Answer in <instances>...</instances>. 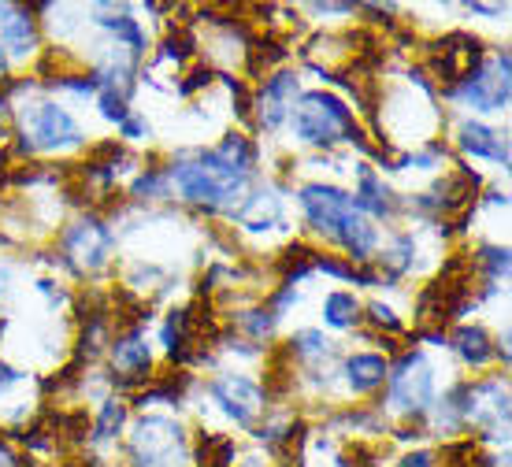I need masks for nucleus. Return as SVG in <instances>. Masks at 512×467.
Masks as SVG:
<instances>
[{"label": "nucleus", "mask_w": 512, "mask_h": 467, "mask_svg": "<svg viewBox=\"0 0 512 467\" xmlns=\"http://www.w3.org/2000/svg\"><path fill=\"white\" fill-rule=\"evenodd\" d=\"M167 182L179 190L182 201L219 208V204L242 197L245 182H249V171L234 167L231 160H223V156L212 149V152H193L186 160H175L171 171H167Z\"/></svg>", "instance_id": "1"}, {"label": "nucleus", "mask_w": 512, "mask_h": 467, "mask_svg": "<svg viewBox=\"0 0 512 467\" xmlns=\"http://www.w3.org/2000/svg\"><path fill=\"white\" fill-rule=\"evenodd\" d=\"M294 134L308 145H338V141H360L357 119L334 93H305L294 112Z\"/></svg>", "instance_id": "2"}, {"label": "nucleus", "mask_w": 512, "mask_h": 467, "mask_svg": "<svg viewBox=\"0 0 512 467\" xmlns=\"http://www.w3.org/2000/svg\"><path fill=\"white\" fill-rule=\"evenodd\" d=\"M130 449L138 467H179L186 460V434L175 419H141Z\"/></svg>", "instance_id": "3"}, {"label": "nucleus", "mask_w": 512, "mask_h": 467, "mask_svg": "<svg viewBox=\"0 0 512 467\" xmlns=\"http://www.w3.org/2000/svg\"><path fill=\"white\" fill-rule=\"evenodd\" d=\"M453 97L472 104L479 112H498L509 104V52L494 56L490 64H479L472 75L453 86Z\"/></svg>", "instance_id": "4"}, {"label": "nucleus", "mask_w": 512, "mask_h": 467, "mask_svg": "<svg viewBox=\"0 0 512 467\" xmlns=\"http://www.w3.org/2000/svg\"><path fill=\"white\" fill-rule=\"evenodd\" d=\"M435 397V375H431V364L423 360V353H405L397 360L394 375H390V404L409 412V416H420L423 408Z\"/></svg>", "instance_id": "5"}, {"label": "nucleus", "mask_w": 512, "mask_h": 467, "mask_svg": "<svg viewBox=\"0 0 512 467\" xmlns=\"http://www.w3.org/2000/svg\"><path fill=\"white\" fill-rule=\"evenodd\" d=\"M26 134H30V141H26V149H71V145H78L82 141V130H78V123L71 119V115L60 108V104H38L34 112H30V119H26ZM23 134V138H26Z\"/></svg>", "instance_id": "6"}, {"label": "nucleus", "mask_w": 512, "mask_h": 467, "mask_svg": "<svg viewBox=\"0 0 512 467\" xmlns=\"http://www.w3.org/2000/svg\"><path fill=\"white\" fill-rule=\"evenodd\" d=\"M112 253V230L97 223V219H78L75 227L67 230L64 238V256L78 271H97L108 264Z\"/></svg>", "instance_id": "7"}, {"label": "nucleus", "mask_w": 512, "mask_h": 467, "mask_svg": "<svg viewBox=\"0 0 512 467\" xmlns=\"http://www.w3.org/2000/svg\"><path fill=\"white\" fill-rule=\"evenodd\" d=\"M301 208H305V219L312 223V227L334 238L338 223L353 212V197H349V193H342V190H334V186L312 182V186H305V190H301Z\"/></svg>", "instance_id": "8"}, {"label": "nucleus", "mask_w": 512, "mask_h": 467, "mask_svg": "<svg viewBox=\"0 0 512 467\" xmlns=\"http://www.w3.org/2000/svg\"><path fill=\"white\" fill-rule=\"evenodd\" d=\"M294 97H297V75L290 71H279V75L264 78V86L256 93V123L264 130H275L286 119V115L294 112Z\"/></svg>", "instance_id": "9"}, {"label": "nucleus", "mask_w": 512, "mask_h": 467, "mask_svg": "<svg viewBox=\"0 0 512 467\" xmlns=\"http://www.w3.org/2000/svg\"><path fill=\"white\" fill-rule=\"evenodd\" d=\"M483 60V49H479V41L468 38V34H453L438 45V52L431 56V67H435V75L442 82H464V78L472 75L475 67Z\"/></svg>", "instance_id": "10"}, {"label": "nucleus", "mask_w": 512, "mask_h": 467, "mask_svg": "<svg viewBox=\"0 0 512 467\" xmlns=\"http://www.w3.org/2000/svg\"><path fill=\"white\" fill-rule=\"evenodd\" d=\"M212 397H216V404H223V412L234 416L238 423H253V419L264 412V390L249 379H238V375H223V379L212 382Z\"/></svg>", "instance_id": "11"}, {"label": "nucleus", "mask_w": 512, "mask_h": 467, "mask_svg": "<svg viewBox=\"0 0 512 467\" xmlns=\"http://www.w3.org/2000/svg\"><path fill=\"white\" fill-rule=\"evenodd\" d=\"M0 49H8L12 56H26L38 49V23L30 8L0 4Z\"/></svg>", "instance_id": "12"}, {"label": "nucleus", "mask_w": 512, "mask_h": 467, "mask_svg": "<svg viewBox=\"0 0 512 467\" xmlns=\"http://www.w3.org/2000/svg\"><path fill=\"white\" fill-rule=\"evenodd\" d=\"M112 364L123 371V379L119 382H141L149 379L145 371H149V349H145V338H141V323L123 330V338H116L112 345Z\"/></svg>", "instance_id": "13"}, {"label": "nucleus", "mask_w": 512, "mask_h": 467, "mask_svg": "<svg viewBox=\"0 0 512 467\" xmlns=\"http://www.w3.org/2000/svg\"><path fill=\"white\" fill-rule=\"evenodd\" d=\"M334 238H338V245L349 253V260H368V253L379 245V230L368 223V215H360L357 208H353V212L338 223Z\"/></svg>", "instance_id": "14"}, {"label": "nucleus", "mask_w": 512, "mask_h": 467, "mask_svg": "<svg viewBox=\"0 0 512 467\" xmlns=\"http://www.w3.org/2000/svg\"><path fill=\"white\" fill-rule=\"evenodd\" d=\"M457 145H461L468 156H483V160H498V164H509V145L498 130L483 127V123H464L457 130Z\"/></svg>", "instance_id": "15"}, {"label": "nucleus", "mask_w": 512, "mask_h": 467, "mask_svg": "<svg viewBox=\"0 0 512 467\" xmlns=\"http://www.w3.org/2000/svg\"><path fill=\"white\" fill-rule=\"evenodd\" d=\"M353 208L360 215H390L394 212V201H390V190L375 178L372 167H360L357 171V197H353Z\"/></svg>", "instance_id": "16"}, {"label": "nucleus", "mask_w": 512, "mask_h": 467, "mask_svg": "<svg viewBox=\"0 0 512 467\" xmlns=\"http://www.w3.org/2000/svg\"><path fill=\"white\" fill-rule=\"evenodd\" d=\"M234 219L249 230L282 227V204H279V197H271V193H253V197L234 212Z\"/></svg>", "instance_id": "17"}, {"label": "nucleus", "mask_w": 512, "mask_h": 467, "mask_svg": "<svg viewBox=\"0 0 512 467\" xmlns=\"http://www.w3.org/2000/svg\"><path fill=\"white\" fill-rule=\"evenodd\" d=\"M346 379L353 386V393H372L390 379V367L383 356H349L346 360Z\"/></svg>", "instance_id": "18"}, {"label": "nucleus", "mask_w": 512, "mask_h": 467, "mask_svg": "<svg viewBox=\"0 0 512 467\" xmlns=\"http://www.w3.org/2000/svg\"><path fill=\"white\" fill-rule=\"evenodd\" d=\"M453 349L461 353L464 364H472V367H483L490 356H494V345H490L483 327H461L453 334Z\"/></svg>", "instance_id": "19"}, {"label": "nucleus", "mask_w": 512, "mask_h": 467, "mask_svg": "<svg viewBox=\"0 0 512 467\" xmlns=\"http://www.w3.org/2000/svg\"><path fill=\"white\" fill-rule=\"evenodd\" d=\"M97 26H104L108 34L116 41H123V45H130V52L134 56H141L145 52V34H141V26H138V19H130V15H101L97 19Z\"/></svg>", "instance_id": "20"}, {"label": "nucleus", "mask_w": 512, "mask_h": 467, "mask_svg": "<svg viewBox=\"0 0 512 467\" xmlns=\"http://www.w3.org/2000/svg\"><path fill=\"white\" fill-rule=\"evenodd\" d=\"M323 319L338 330H349L360 319V304L353 301V293H331L323 301Z\"/></svg>", "instance_id": "21"}, {"label": "nucleus", "mask_w": 512, "mask_h": 467, "mask_svg": "<svg viewBox=\"0 0 512 467\" xmlns=\"http://www.w3.org/2000/svg\"><path fill=\"white\" fill-rule=\"evenodd\" d=\"M130 193H134V197H164V193H167V175H164V171H153V167H149V171L134 182V190H130Z\"/></svg>", "instance_id": "22"}, {"label": "nucleus", "mask_w": 512, "mask_h": 467, "mask_svg": "<svg viewBox=\"0 0 512 467\" xmlns=\"http://www.w3.org/2000/svg\"><path fill=\"white\" fill-rule=\"evenodd\" d=\"M123 404L108 401L101 408V419H97V427H93V438H112V430H119V423H123Z\"/></svg>", "instance_id": "23"}, {"label": "nucleus", "mask_w": 512, "mask_h": 467, "mask_svg": "<svg viewBox=\"0 0 512 467\" xmlns=\"http://www.w3.org/2000/svg\"><path fill=\"white\" fill-rule=\"evenodd\" d=\"M242 323H245V330H249L253 338H268L271 327H275V316H271V312H245Z\"/></svg>", "instance_id": "24"}, {"label": "nucleus", "mask_w": 512, "mask_h": 467, "mask_svg": "<svg viewBox=\"0 0 512 467\" xmlns=\"http://www.w3.org/2000/svg\"><path fill=\"white\" fill-rule=\"evenodd\" d=\"M368 319H372L375 327H386V330H401V323H397L394 319V312H390V308H386V304H368Z\"/></svg>", "instance_id": "25"}, {"label": "nucleus", "mask_w": 512, "mask_h": 467, "mask_svg": "<svg viewBox=\"0 0 512 467\" xmlns=\"http://www.w3.org/2000/svg\"><path fill=\"white\" fill-rule=\"evenodd\" d=\"M435 460H438L435 453H427V449H423V453H412V456H405V460H401V464H397V467H438Z\"/></svg>", "instance_id": "26"}, {"label": "nucleus", "mask_w": 512, "mask_h": 467, "mask_svg": "<svg viewBox=\"0 0 512 467\" xmlns=\"http://www.w3.org/2000/svg\"><path fill=\"white\" fill-rule=\"evenodd\" d=\"M123 138H149V123H141V119H123Z\"/></svg>", "instance_id": "27"}, {"label": "nucleus", "mask_w": 512, "mask_h": 467, "mask_svg": "<svg viewBox=\"0 0 512 467\" xmlns=\"http://www.w3.org/2000/svg\"><path fill=\"white\" fill-rule=\"evenodd\" d=\"M0 282H4V271H0Z\"/></svg>", "instance_id": "28"}]
</instances>
